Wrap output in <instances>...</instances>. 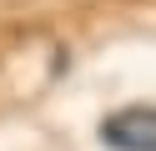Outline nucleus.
Returning <instances> with one entry per match:
<instances>
[{"mask_svg": "<svg viewBox=\"0 0 156 151\" xmlns=\"http://www.w3.org/2000/svg\"><path fill=\"white\" fill-rule=\"evenodd\" d=\"M101 141L111 151H156V111L151 106H131L101 121Z\"/></svg>", "mask_w": 156, "mask_h": 151, "instance_id": "nucleus-1", "label": "nucleus"}]
</instances>
